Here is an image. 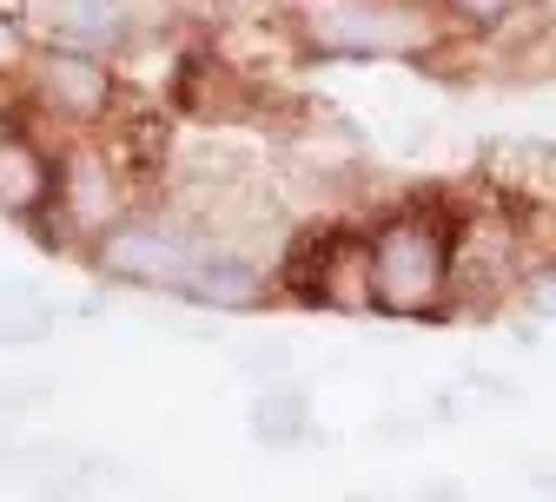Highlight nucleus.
I'll list each match as a JSON object with an SVG mask.
<instances>
[{"label":"nucleus","mask_w":556,"mask_h":502,"mask_svg":"<svg viewBox=\"0 0 556 502\" xmlns=\"http://www.w3.org/2000/svg\"><path fill=\"white\" fill-rule=\"evenodd\" d=\"M205 252H219L192 219H126L106 239H93V265L126 278V284H153V292H186V278L199 271Z\"/></svg>","instance_id":"4"},{"label":"nucleus","mask_w":556,"mask_h":502,"mask_svg":"<svg viewBox=\"0 0 556 502\" xmlns=\"http://www.w3.org/2000/svg\"><path fill=\"white\" fill-rule=\"evenodd\" d=\"M371 305L378 318H451V211L397 205L371 226Z\"/></svg>","instance_id":"1"},{"label":"nucleus","mask_w":556,"mask_h":502,"mask_svg":"<svg viewBox=\"0 0 556 502\" xmlns=\"http://www.w3.org/2000/svg\"><path fill=\"white\" fill-rule=\"evenodd\" d=\"M34 14L47 27V47H66V53H93V60H113L139 40V0H34Z\"/></svg>","instance_id":"6"},{"label":"nucleus","mask_w":556,"mask_h":502,"mask_svg":"<svg viewBox=\"0 0 556 502\" xmlns=\"http://www.w3.org/2000/svg\"><path fill=\"white\" fill-rule=\"evenodd\" d=\"M27 100L40 113H53L60 126H106L113 119V66L93 53H66V47H40L27 66Z\"/></svg>","instance_id":"5"},{"label":"nucleus","mask_w":556,"mask_h":502,"mask_svg":"<svg viewBox=\"0 0 556 502\" xmlns=\"http://www.w3.org/2000/svg\"><path fill=\"white\" fill-rule=\"evenodd\" d=\"M438 14H444V27H451L457 40H483V47L530 21L523 0H438Z\"/></svg>","instance_id":"9"},{"label":"nucleus","mask_w":556,"mask_h":502,"mask_svg":"<svg viewBox=\"0 0 556 502\" xmlns=\"http://www.w3.org/2000/svg\"><path fill=\"white\" fill-rule=\"evenodd\" d=\"M14 132H21V119H14L8 106H0V139H14Z\"/></svg>","instance_id":"14"},{"label":"nucleus","mask_w":556,"mask_h":502,"mask_svg":"<svg viewBox=\"0 0 556 502\" xmlns=\"http://www.w3.org/2000/svg\"><path fill=\"white\" fill-rule=\"evenodd\" d=\"M53 198H60V159L40 146L34 132L0 139V211L40 226L47 211H53Z\"/></svg>","instance_id":"7"},{"label":"nucleus","mask_w":556,"mask_h":502,"mask_svg":"<svg viewBox=\"0 0 556 502\" xmlns=\"http://www.w3.org/2000/svg\"><path fill=\"white\" fill-rule=\"evenodd\" d=\"M252 429L265 443H299L305 437V397L299 390H265L252 403Z\"/></svg>","instance_id":"10"},{"label":"nucleus","mask_w":556,"mask_h":502,"mask_svg":"<svg viewBox=\"0 0 556 502\" xmlns=\"http://www.w3.org/2000/svg\"><path fill=\"white\" fill-rule=\"evenodd\" d=\"M444 14L417 0H305L299 40L318 60H425L444 40Z\"/></svg>","instance_id":"2"},{"label":"nucleus","mask_w":556,"mask_h":502,"mask_svg":"<svg viewBox=\"0 0 556 502\" xmlns=\"http://www.w3.org/2000/svg\"><path fill=\"white\" fill-rule=\"evenodd\" d=\"M278 278H292V298L318 311L365 318L371 305V226H318L292 239V258L278 265Z\"/></svg>","instance_id":"3"},{"label":"nucleus","mask_w":556,"mask_h":502,"mask_svg":"<svg viewBox=\"0 0 556 502\" xmlns=\"http://www.w3.org/2000/svg\"><path fill=\"white\" fill-rule=\"evenodd\" d=\"M530 318H556V258H543L530 278H523V298H517Z\"/></svg>","instance_id":"12"},{"label":"nucleus","mask_w":556,"mask_h":502,"mask_svg":"<svg viewBox=\"0 0 556 502\" xmlns=\"http://www.w3.org/2000/svg\"><path fill=\"white\" fill-rule=\"evenodd\" d=\"M27 66H34L27 21H0V80H27Z\"/></svg>","instance_id":"11"},{"label":"nucleus","mask_w":556,"mask_h":502,"mask_svg":"<svg viewBox=\"0 0 556 502\" xmlns=\"http://www.w3.org/2000/svg\"><path fill=\"white\" fill-rule=\"evenodd\" d=\"M271 292H278V284H271V271L258 258H245V252H205L179 298H192L205 311H258Z\"/></svg>","instance_id":"8"},{"label":"nucleus","mask_w":556,"mask_h":502,"mask_svg":"<svg viewBox=\"0 0 556 502\" xmlns=\"http://www.w3.org/2000/svg\"><path fill=\"white\" fill-rule=\"evenodd\" d=\"M245 364H252V371H278V364H286V344H252Z\"/></svg>","instance_id":"13"}]
</instances>
